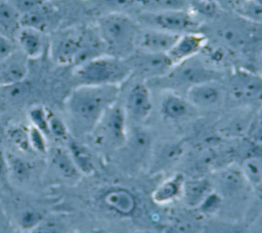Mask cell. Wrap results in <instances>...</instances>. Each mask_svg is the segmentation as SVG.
Listing matches in <instances>:
<instances>
[{"mask_svg":"<svg viewBox=\"0 0 262 233\" xmlns=\"http://www.w3.org/2000/svg\"><path fill=\"white\" fill-rule=\"evenodd\" d=\"M120 86H76L64 102L67 125L75 135L90 134L119 96Z\"/></svg>","mask_w":262,"mask_h":233,"instance_id":"obj_1","label":"cell"},{"mask_svg":"<svg viewBox=\"0 0 262 233\" xmlns=\"http://www.w3.org/2000/svg\"><path fill=\"white\" fill-rule=\"evenodd\" d=\"M106 54L126 59L135 50L138 24L122 12H106L99 16L95 25Z\"/></svg>","mask_w":262,"mask_h":233,"instance_id":"obj_2","label":"cell"},{"mask_svg":"<svg viewBox=\"0 0 262 233\" xmlns=\"http://www.w3.org/2000/svg\"><path fill=\"white\" fill-rule=\"evenodd\" d=\"M131 75V68L126 59L110 54H103L80 64L74 70L76 86H120Z\"/></svg>","mask_w":262,"mask_h":233,"instance_id":"obj_3","label":"cell"},{"mask_svg":"<svg viewBox=\"0 0 262 233\" xmlns=\"http://www.w3.org/2000/svg\"><path fill=\"white\" fill-rule=\"evenodd\" d=\"M126 118L124 109L115 103L106 110L90 134L101 147L119 148L127 140Z\"/></svg>","mask_w":262,"mask_h":233,"instance_id":"obj_4","label":"cell"},{"mask_svg":"<svg viewBox=\"0 0 262 233\" xmlns=\"http://www.w3.org/2000/svg\"><path fill=\"white\" fill-rule=\"evenodd\" d=\"M139 22L147 28L158 29L176 35L196 31L199 22L187 10H156L140 14Z\"/></svg>","mask_w":262,"mask_h":233,"instance_id":"obj_5","label":"cell"},{"mask_svg":"<svg viewBox=\"0 0 262 233\" xmlns=\"http://www.w3.org/2000/svg\"><path fill=\"white\" fill-rule=\"evenodd\" d=\"M215 75L216 73L212 69L193 57L173 66L166 75L158 79H164L171 88L181 87L187 90L198 83L215 80Z\"/></svg>","mask_w":262,"mask_h":233,"instance_id":"obj_6","label":"cell"},{"mask_svg":"<svg viewBox=\"0 0 262 233\" xmlns=\"http://www.w3.org/2000/svg\"><path fill=\"white\" fill-rule=\"evenodd\" d=\"M84 29L69 28L58 31L50 41L52 60L59 65H75L82 48Z\"/></svg>","mask_w":262,"mask_h":233,"instance_id":"obj_7","label":"cell"},{"mask_svg":"<svg viewBox=\"0 0 262 233\" xmlns=\"http://www.w3.org/2000/svg\"><path fill=\"white\" fill-rule=\"evenodd\" d=\"M228 92L235 102L243 105L260 102L262 93L261 76L246 69H237L229 78Z\"/></svg>","mask_w":262,"mask_h":233,"instance_id":"obj_8","label":"cell"},{"mask_svg":"<svg viewBox=\"0 0 262 233\" xmlns=\"http://www.w3.org/2000/svg\"><path fill=\"white\" fill-rule=\"evenodd\" d=\"M127 63L131 72L148 79H158L166 75L173 67L166 53H150L135 49L128 57Z\"/></svg>","mask_w":262,"mask_h":233,"instance_id":"obj_9","label":"cell"},{"mask_svg":"<svg viewBox=\"0 0 262 233\" xmlns=\"http://www.w3.org/2000/svg\"><path fill=\"white\" fill-rule=\"evenodd\" d=\"M207 44L206 36L198 31L183 33L178 36L170 50L166 53L173 66L195 57Z\"/></svg>","mask_w":262,"mask_h":233,"instance_id":"obj_10","label":"cell"},{"mask_svg":"<svg viewBox=\"0 0 262 233\" xmlns=\"http://www.w3.org/2000/svg\"><path fill=\"white\" fill-rule=\"evenodd\" d=\"M123 109L126 117L135 122L144 121L149 116L152 109V101L149 88L144 82H137L130 88Z\"/></svg>","mask_w":262,"mask_h":233,"instance_id":"obj_11","label":"cell"},{"mask_svg":"<svg viewBox=\"0 0 262 233\" xmlns=\"http://www.w3.org/2000/svg\"><path fill=\"white\" fill-rule=\"evenodd\" d=\"M178 36L158 29L139 28L135 39V49L150 53H167Z\"/></svg>","mask_w":262,"mask_h":233,"instance_id":"obj_12","label":"cell"},{"mask_svg":"<svg viewBox=\"0 0 262 233\" xmlns=\"http://www.w3.org/2000/svg\"><path fill=\"white\" fill-rule=\"evenodd\" d=\"M185 99L195 109H211L222 103L224 91L215 80H210L189 87Z\"/></svg>","mask_w":262,"mask_h":233,"instance_id":"obj_13","label":"cell"},{"mask_svg":"<svg viewBox=\"0 0 262 233\" xmlns=\"http://www.w3.org/2000/svg\"><path fill=\"white\" fill-rule=\"evenodd\" d=\"M28 61L29 60L16 49L5 60L0 62V87L26 80L29 71Z\"/></svg>","mask_w":262,"mask_h":233,"instance_id":"obj_14","label":"cell"},{"mask_svg":"<svg viewBox=\"0 0 262 233\" xmlns=\"http://www.w3.org/2000/svg\"><path fill=\"white\" fill-rule=\"evenodd\" d=\"M101 200L108 210L123 217L133 215L137 206V200L133 193L120 187L107 190Z\"/></svg>","mask_w":262,"mask_h":233,"instance_id":"obj_15","label":"cell"},{"mask_svg":"<svg viewBox=\"0 0 262 233\" xmlns=\"http://www.w3.org/2000/svg\"><path fill=\"white\" fill-rule=\"evenodd\" d=\"M15 43L18 46V50L28 60L39 59L46 48L45 33L21 27L16 35Z\"/></svg>","mask_w":262,"mask_h":233,"instance_id":"obj_16","label":"cell"},{"mask_svg":"<svg viewBox=\"0 0 262 233\" xmlns=\"http://www.w3.org/2000/svg\"><path fill=\"white\" fill-rule=\"evenodd\" d=\"M213 188L217 187L219 191H216L221 196L222 195H235L239 193L245 185H248L239 166H227L221 168L216 172L214 181H211Z\"/></svg>","mask_w":262,"mask_h":233,"instance_id":"obj_17","label":"cell"},{"mask_svg":"<svg viewBox=\"0 0 262 233\" xmlns=\"http://www.w3.org/2000/svg\"><path fill=\"white\" fill-rule=\"evenodd\" d=\"M160 111L165 119L179 121L193 116L195 108L185 98L176 92H171L162 100Z\"/></svg>","mask_w":262,"mask_h":233,"instance_id":"obj_18","label":"cell"},{"mask_svg":"<svg viewBox=\"0 0 262 233\" xmlns=\"http://www.w3.org/2000/svg\"><path fill=\"white\" fill-rule=\"evenodd\" d=\"M213 190L212 182L207 178L184 180L180 197H182L187 207L198 208V206Z\"/></svg>","mask_w":262,"mask_h":233,"instance_id":"obj_19","label":"cell"},{"mask_svg":"<svg viewBox=\"0 0 262 233\" xmlns=\"http://www.w3.org/2000/svg\"><path fill=\"white\" fill-rule=\"evenodd\" d=\"M56 12L51 5L44 3L41 6L21 14V27L35 29L42 33H46L56 21Z\"/></svg>","mask_w":262,"mask_h":233,"instance_id":"obj_20","label":"cell"},{"mask_svg":"<svg viewBox=\"0 0 262 233\" xmlns=\"http://www.w3.org/2000/svg\"><path fill=\"white\" fill-rule=\"evenodd\" d=\"M184 180L182 173H175L164 181L151 194L154 202L158 204H166L180 197Z\"/></svg>","mask_w":262,"mask_h":233,"instance_id":"obj_21","label":"cell"},{"mask_svg":"<svg viewBox=\"0 0 262 233\" xmlns=\"http://www.w3.org/2000/svg\"><path fill=\"white\" fill-rule=\"evenodd\" d=\"M21 14L8 2L0 3V35L15 42L21 28Z\"/></svg>","mask_w":262,"mask_h":233,"instance_id":"obj_22","label":"cell"},{"mask_svg":"<svg viewBox=\"0 0 262 233\" xmlns=\"http://www.w3.org/2000/svg\"><path fill=\"white\" fill-rule=\"evenodd\" d=\"M50 163L52 167L64 179L76 180L79 178L80 171L76 167L69 151L67 149L55 147L49 152Z\"/></svg>","mask_w":262,"mask_h":233,"instance_id":"obj_23","label":"cell"},{"mask_svg":"<svg viewBox=\"0 0 262 233\" xmlns=\"http://www.w3.org/2000/svg\"><path fill=\"white\" fill-rule=\"evenodd\" d=\"M67 144H68L67 150L69 151L80 173L91 174L94 171V165L88 150L71 137L67 139Z\"/></svg>","mask_w":262,"mask_h":233,"instance_id":"obj_24","label":"cell"},{"mask_svg":"<svg viewBox=\"0 0 262 233\" xmlns=\"http://www.w3.org/2000/svg\"><path fill=\"white\" fill-rule=\"evenodd\" d=\"M239 168L247 184L259 191L262 184V163L260 156L252 155L245 158Z\"/></svg>","mask_w":262,"mask_h":233,"instance_id":"obj_25","label":"cell"},{"mask_svg":"<svg viewBox=\"0 0 262 233\" xmlns=\"http://www.w3.org/2000/svg\"><path fill=\"white\" fill-rule=\"evenodd\" d=\"M5 155L8 167V174L13 177L18 182L27 181L31 177L33 170L31 162L12 153H5Z\"/></svg>","mask_w":262,"mask_h":233,"instance_id":"obj_26","label":"cell"},{"mask_svg":"<svg viewBox=\"0 0 262 233\" xmlns=\"http://www.w3.org/2000/svg\"><path fill=\"white\" fill-rule=\"evenodd\" d=\"M184 147L180 142H169L162 145L158 151L156 165L163 167L177 161L183 154Z\"/></svg>","mask_w":262,"mask_h":233,"instance_id":"obj_27","label":"cell"},{"mask_svg":"<svg viewBox=\"0 0 262 233\" xmlns=\"http://www.w3.org/2000/svg\"><path fill=\"white\" fill-rule=\"evenodd\" d=\"M252 118L243 114L234 115L225 122L221 131L227 137H241L246 134Z\"/></svg>","mask_w":262,"mask_h":233,"instance_id":"obj_28","label":"cell"},{"mask_svg":"<svg viewBox=\"0 0 262 233\" xmlns=\"http://www.w3.org/2000/svg\"><path fill=\"white\" fill-rule=\"evenodd\" d=\"M236 11L246 21L260 24L262 21V0H244Z\"/></svg>","mask_w":262,"mask_h":233,"instance_id":"obj_29","label":"cell"},{"mask_svg":"<svg viewBox=\"0 0 262 233\" xmlns=\"http://www.w3.org/2000/svg\"><path fill=\"white\" fill-rule=\"evenodd\" d=\"M44 213L36 208H26L17 217L18 226L25 231H31L44 219Z\"/></svg>","mask_w":262,"mask_h":233,"instance_id":"obj_30","label":"cell"},{"mask_svg":"<svg viewBox=\"0 0 262 233\" xmlns=\"http://www.w3.org/2000/svg\"><path fill=\"white\" fill-rule=\"evenodd\" d=\"M48 115H49V111H47L42 106L32 107L28 114L32 126H34L37 129H39L40 131H42L46 137L49 135Z\"/></svg>","mask_w":262,"mask_h":233,"instance_id":"obj_31","label":"cell"},{"mask_svg":"<svg viewBox=\"0 0 262 233\" xmlns=\"http://www.w3.org/2000/svg\"><path fill=\"white\" fill-rule=\"evenodd\" d=\"M4 93V96L9 101H21L26 96L29 95L31 91V84L27 80H23L20 82L3 86L1 87Z\"/></svg>","mask_w":262,"mask_h":233,"instance_id":"obj_32","label":"cell"},{"mask_svg":"<svg viewBox=\"0 0 262 233\" xmlns=\"http://www.w3.org/2000/svg\"><path fill=\"white\" fill-rule=\"evenodd\" d=\"M48 129L49 135H52L58 140H66L70 137L69 135V128L62 119L58 116L49 112L48 115Z\"/></svg>","mask_w":262,"mask_h":233,"instance_id":"obj_33","label":"cell"},{"mask_svg":"<svg viewBox=\"0 0 262 233\" xmlns=\"http://www.w3.org/2000/svg\"><path fill=\"white\" fill-rule=\"evenodd\" d=\"M28 139L30 148L40 154H46L48 152L46 135L34 126L28 128Z\"/></svg>","mask_w":262,"mask_h":233,"instance_id":"obj_34","label":"cell"},{"mask_svg":"<svg viewBox=\"0 0 262 233\" xmlns=\"http://www.w3.org/2000/svg\"><path fill=\"white\" fill-rule=\"evenodd\" d=\"M7 137L19 150L27 151L30 149L29 139H28V128L23 126H13L7 130Z\"/></svg>","mask_w":262,"mask_h":233,"instance_id":"obj_35","label":"cell"},{"mask_svg":"<svg viewBox=\"0 0 262 233\" xmlns=\"http://www.w3.org/2000/svg\"><path fill=\"white\" fill-rule=\"evenodd\" d=\"M219 35L228 45L232 47H242L244 44H246V39L244 35L236 29H222L219 31Z\"/></svg>","mask_w":262,"mask_h":233,"instance_id":"obj_36","label":"cell"},{"mask_svg":"<svg viewBox=\"0 0 262 233\" xmlns=\"http://www.w3.org/2000/svg\"><path fill=\"white\" fill-rule=\"evenodd\" d=\"M146 0H100L103 7L108 9V12H122L135 4H143Z\"/></svg>","mask_w":262,"mask_h":233,"instance_id":"obj_37","label":"cell"},{"mask_svg":"<svg viewBox=\"0 0 262 233\" xmlns=\"http://www.w3.org/2000/svg\"><path fill=\"white\" fill-rule=\"evenodd\" d=\"M30 233H66L63 226L55 220H46L45 218Z\"/></svg>","mask_w":262,"mask_h":233,"instance_id":"obj_38","label":"cell"},{"mask_svg":"<svg viewBox=\"0 0 262 233\" xmlns=\"http://www.w3.org/2000/svg\"><path fill=\"white\" fill-rule=\"evenodd\" d=\"M222 201V196L217 193L215 190H213L204 200L203 202L198 206V208L203 212H213L218 209Z\"/></svg>","mask_w":262,"mask_h":233,"instance_id":"obj_39","label":"cell"},{"mask_svg":"<svg viewBox=\"0 0 262 233\" xmlns=\"http://www.w3.org/2000/svg\"><path fill=\"white\" fill-rule=\"evenodd\" d=\"M48 0H8V2L20 13L24 14L29 12L42 4L46 3Z\"/></svg>","mask_w":262,"mask_h":233,"instance_id":"obj_40","label":"cell"},{"mask_svg":"<svg viewBox=\"0 0 262 233\" xmlns=\"http://www.w3.org/2000/svg\"><path fill=\"white\" fill-rule=\"evenodd\" d=\"M156 10H186V0H150Z\"/></svg>","mask_w":262,"mask_h":233,"instance_id":"obj_41","label":"cell"},{"mask_svg":"<svg viewBox=\"0 0 262 233\" xmlns=\"http://www.w3.org/2000/svg\"><path fill=\"white\" fill-rule=\"evenodd\" d=\"M16 49L17 48L14 41L0 35V62L13 53Z\"/></svg>","mask_w":262,"mask_h":233,"instance_id":"obj_42","label":"cell"},{"mask_svg":"<svg viewBox=\"0 0 262 233\" xmlns=\"http://www.w3.org/2000/svg\"><path fill=\"white\" fill-rule=\"evenodd\" d=\"M8 167L5 153L0 149V183L6 184L8 180Z\"/></svg>","mask_w":262,"mask_h":233,"instance_id":"obj_43","label":"cell"},{"mask_svg":"<svg viewBox=\"0 0 262 233\" xmlns=\"http://www.w3.org/2000/svg\"><path fill=\"white\" fill-rule=\"evenodd\" d=\"M4 137H5V131H4V128L2 127V125L0 124V145L4 140Z\"/></svg>","mask_w":262,"mask_h":233,"instance_id":"obj_44","label":"cell"},{"mask_svg":"<svg viewBox=\"0 0 262 233\" xmlns=\"http://www.w3.org/2000/svg\"><path fill=\"white\" fill-rule=\"evenodd\" d=\"M198 1L205 2V3H214L215 2V0H198Z\"/></svg>","mask_w":262,"mask_h":233,"instance_id":"obj_45","label":"cell"},{"mask_svg":"<svg viewBox=\"0 0 262 233\" xmlns=\"http://www.w3.org/2000/svg\"><path fill=\"white\" fill-rule=\"evenodd\" d=\"M91 233H106V232L103 231V230H94V231H92Z\"/></svg>","mask_w":262,"mask_h":233,"instance_id":"obj_46","label":"cell"},{"mask_svg":"<svg viewBox=\"0 0 262 233\" xmlns=\"http://www.w3.org/2000/svg\"><path fill=\"white\" fill-rule=\"evenodd\" d=\"M231 233H243L242 231H232Z\"/></svg>","mask_w":262,"mask_h":233,"instance_id":"obj_47","label":"cell"},{"mask_svg":"<svg viewBox=\"0 0 262 233\" xmlns=\"http://www.w3.org/2000/svg\"><path fill=\"white\" fill-rule=\"evenodd\" d=\"M6 1H8V0H0V3H3V2H6Z\"/></svg>","mask_w":262,"mask_h":233,"instance_id":"obj_48","label":"cell"},{"mask_svg":"<svg viewBox=\"0 0 262 233\" xmlns=\"http://www.w3.org/2000/svg\"><path fill=\"white\" fill-rule=\"evenodd\" d=\"M242 1H244V0H241V2H242Z\"/></svg>","mask_w":262,"mask_h":233,"instance_id":"obj_49","label":"cell"}]
</instances>
